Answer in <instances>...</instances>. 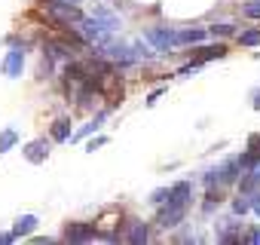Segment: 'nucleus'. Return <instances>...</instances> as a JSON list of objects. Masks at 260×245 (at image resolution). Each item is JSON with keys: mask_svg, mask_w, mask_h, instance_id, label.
Returning a JSON list of instances; mask_svg holds the SVG:
<instances>
[{"mask_svg": "<svg viewBox=\"0 0 260 245\" xmlns=\"http://www.w3.org/2000/svg\"><path fill=\"white\" fill-rule=\"evenodd\" d=\"M119 28V19L110 16V13H98L95 19H80V34L89 40V43H104L113 31Z\"/></svg>", "mask_w": 260, "mask_h": 245, "instance_id": "obj_1", "label": "nucleus"}, {"mask_svg": "<svg viewBox=\"0 0 260 245\" xmlns=\"http://www.w3.org/2000/svg\"><path fill=\"white\" fill-rule=\"evenodd\" d=\"M92 89L101 92L110 104H119V101H122V83H119V77L110 74V71H101L98 77H92Z\"/></svg>", "mask_w": 260, "mask_h": 245, "instance_id": "obj_2", "label": "nucleus"}, {"mask_svg": "<svg viewBox=\"0 0 260 245\" xmlns=\"http://www.w3.org/2000/svg\"><path fill=\"white\" fill-rule=\"evenodd\" d=\"M184 218H187V205H181V202H169V205H166V208L159 211L156 224L169 230V227H178V224H181Z\"/></svg>", "mask_w": 260, "mask_h": 245, "instance_id": "obj_3", "label": "nucleus"}, {"mask_svg": "<svg viewBox=\"0 0 260 245\" xmlns=\"http://www.w3.org/2000/svg\"><path fill=\"white\" fill-rule=\"evenodd\" d=\"M98 233L92 224H83V221H74L64 227V242H92Z\"/></svg>", "mask_w": 260, "mask_h": 245, "instance_id": "obj_4", "label": "nucleus"}, {"mask_svg": "<svg viewBox=\"0 0 260 245\" xmlns=\"http://www.w3.org/2000/svg\"><path fill=\"white\" fill-rule=\"evenodd\" d=\"M119 218H122V211H119V208H107V211L92 224V227H95V233H101L104 239H113V233H110V230L119 224Z\"/></svg>", "mask_w": 260, "mask_h": 245, "instance_id": "obj_5", "label": "nucleus"}, {"mask_svg": "<svg viewBox=\"0 0 260 245\" xmlns=\"http://www.w3.org/2000/svg\"><path fill=\"white\" fill-rule=\"evenodd\" d=\"M147 40L159 49H169V46H178V31H166V28H150L147 31Z\"/></svg>", "mask_w": 260, "mask_h": 245, "instance_id": "obj_6", "label": "nucleus"}, {"mask_svg": "<svg viewBox=\"0 0 260 245\" xmlns=\"http://www.w3.org/2000/svg\"><path fill=\"white\" fill-rule=\"evenodd\" d=\"M46 157H49V144H46V138H37V141L25 144V160H28V163L40 166V163H46Z\"/></svg>", "mask_w": 260, "mask_h": 245, "instance_id": "obj_7", "label": "nucleus"}, {"mask_svg": "<svg viewBox=\"0 0 260 245\" xmlns=\"http://www.w3.org/2000/svg\"><path fill=\"white\" fill-rule=\"evenodd\" d=\"M25 68V49H10L7 58H4V74L7 77H19Z\"/></svg>", "mask_w": 260, "mask_h": 245, "instance_id": "obj_8", "label": "nucleus"}, {"mask_svg": "<svg viewBox=\"0 0 260 245\" xmlns=\"http://www.w3.org/2000/svg\"><path fill=\"white\" fill-rule=\"evenodd\" d=\"M190 196H193L190 181H178L175 187H169V199H166V202H181V205H187V202H190Z\"/></svg>", "mask_w": 260, "mask_h": 245, "instance_id": "obj_9", "label": "nucleus"}, {"mask_svg": "<svg viewBox=\"0 0 260 245\" xmlns=\"http://www.w3.org/2000/svg\"><path fill=\"white\" fill-rule=\"evenodd\" d=\"M147 239H150V230H147V224H141V221H132V224H128V236H125V242L141 245V242H147Z\"/></svg>", "mask_w": 260, "mask_h": 245, "instance_id": "obj_10", "label": "nucleus"}, {"mask_svg": "<svg viewBox=\"0 0 260 245\" xmlns=\"http://www.w3.org/2000/svg\"><path fill=\"white\" fill-rule=\"evenodd\" d=\"M46 52H49V58H71L77 49H74L68 40H49V43H46Z\"/></svg>", "mask_w": 260, "mask_h": 245, "instance_id": "obj_11", "label": "nucleus"}, {"mask_svg": "<svg viewBox=\"0 0 260 245\" xmlns=\"http://www.w3.org/2000/svg\"><path fill=\"white\" fill-rule=\"evenodd\" d=\"M34 227H37V218H34V215H22V218L16 221V227H13V239L34 233Z\"/></svg>", "mask_w": 260, "mask_h": 245, "instance_id": "obj_12", "label": "nucleus"}, {"mask_svg": "<svg viewBox=\"0 0 260 245\" xmlns=\"http://www.w3.org/2000/svg\"><path fill=\"white\" fill-rule=\"evenodd\" d=\"M205 40V28H187L178 31V43H202Z\"/></svg>", "mask_w": 260, "mask_h": 245, "instance_id": "obj_13", "label": "nucleus"}, {"mask_svg": "<svg viewBox=\"0 0 260 245\" xmlns=\"http://www.w3.org/2000/svg\"><path fill=\"white\" fill-rule=\"evenodd\" d=\"M226 55V46H205V49H199V58H196V65H202V62H211V58H223Z\"/></svg>", "mask_w": 260, "mask_h": 245, "instance_id": "obj_14", "label": "nucleus"}, {"mask_svg": "<svg viewBox=\"0 0 260 245\" xmlns=\"http://www.w3.org/2000/svg\"><path fill=\"white\" fill-rule=\"evenodd\" d=\"M52 138L55 141H68L71 138V119H55L52 122Z\"/></svg>", "mask_w": 260, "mask_h": 245, "instance_id": "obj_15", "label": "nucleus"}, {"mask_svg": "<svg viewBox=\"0 0 260 245\" xmlns=\"http://www.w3.org/2000/svg\"><path fill=\"white\" fill-rule=\"evenodd\" d=\"M104 116H107V110H101V113H98V116H95V119H92V122H86V126H83V129H80V132H74V135H71V138H86V135H92V132H95V129H98V126H101V122H104Z\"/></svg>", "mask_w": 260, "mask_h": 245, "instance_id": "obj_16", "label": "nucleus"}, {"mask_svg": "<svg viewBox=\"0 0 260 245\" xmlns=\"http://www.w3.org/2000/svg\"><path fill=\"white\" fill-rule=\"evenodd\" d=\"M16 141H19V132H16V129H7V132H0V154L13 150V147H16Z\"/></svg>", "mask_w": 260, "mask_h": 245, "instance_id": "obj_17", "label": "nucleus"}, {"mask_svg": "<svg viewBox=\"0 0 260 245\" xmlns=\"http://www.w3.org/2000/svg\"><path fill=\"white\" fill-rule=\"evenodd\" d=\"M260 187V169L254 166L251 172H248V178H242V193H251V190H257Z\"/></svg>", "mask_w": 260, "mask_h": 245, "instance_id": "obj_18", "label": "nucleus"}, {"mask_svg": "<svg viewBox=\"0 0 260 245\" xmlns=\"http://www.w3.org/2000/svg\"><path fill=\"white\" fill-rule=\"evenodd\" d=\"M239 43H242V46H257V43H260V31H257V28L242 31V34H239Z\"/></svg>", "mask_w": 260, "mask_h": 245, "instance_id": "obj_19", "label": "nucleus"}, {"mask_svg": "<svg viewBox=\"0 0 260 245\" xmlns=\"http://www.w3.org/2000/svg\"><path fill=\"white\" fill-rule=\"evenodd\" d=\"M248 208H251V199H248V196H239V199L233 202V211H236V215H245Z\"/></svg>", "mask_w": 260, "mask_h": 245, "instance_id": "obj_20", "label": "nucleus"}, {"mask_svg": "<svg viewBox=\"0 0 260 245\" xmlns=\"http://www.w3.org/2000/svg\"><path fill=\"white\" fill-rule=\"evenodd\" d=\"M208 34H214V37H217V34H220V37H226V34H233V25H211V28H208Z\"/></svg>", "mask_w": 260, "mask_h": 245, "instance_id": "obj_21", "label": "nucleus"}, {"mask_svg": "<svg viewBox=\"0 0 260 245\" xmlns=\"http://www.w3.org/2000/svg\"><path fill=\"white\" fill-rule=\"evenodd\" d=\"M166 199H169V187H159V190H153V196H150V202H156V205L166 202Z\"/></svg>", "mask_w": 260, "mask_h": 245, "instance_id": "obj_22", "label": "nucleus"}, {"mask_svg": "<svg viewBox=\"0 0 260 245\" xmlns=\"http://www.w3.org/2000/svg\"><path fill=\"white\" fill-rule=\"evenodd\" d=\"M245 16H248V19H260V0H257V4H248V7H245Z\"/></svg>", "mask_w": 260, "mask_h": 245, "instance_id": "obj_23", "label": "nucleus"}, {"mask_svg": "<svg viewBox=\"0 0 260 245\" xmlns=\"http://www.w3.org/2000/svg\"><path fill=\"white\" fill-rule=\"evenodd\" d=\"M104 144H107V138H92L86 150H92V154H95V150H98V147H104Z\"/></svg>", "mask_w": 260, "mask_h": 245, "instance_id": "obj_24", "label": "nucleus"}, {"mask_svg": "<svg viewBox=\"0 0 260 245\" xmlns=\"http://www.w3.org/2000/svg\"><path fill=\"white\" fill-rule=\"evenodd\" d=\"M248 147H251V150H257V154H260V135H251V138H248Z\"/></svg>", "mask_w": 260, "mask_h": 245, "instance_id": "obj_25", "label": "nucleus"}, {"mask_svg": "<svg viewBox=\"0 0 260 245\" xmlns=\"http://www.w3.org/2000/svg\"><path fill=\"white\" fill-rule=\"evenodd\" d=\"M251 208H254V211L260 215V193H257V196H251Z\"/></svg>", "mask_w": 260, "mask_h": 245, "instance_id": "obj_26", "label": "nucleus"}, {"mask_svg": "<svg viewBox=\"0 0 260 245\" xmlns=\"http://www.w3.org/2000/svg\"><path fill=\"white\" fill-rule=\"evenodd\" d=\"M49 4H74V7H77L80 0H49Z\"/></svg>", "mask_w": 260, "mask_h": 245, "instance_id": "obj_27", "label": "nucleus"}, {"mask_svg": "<svg viewBox=\"0 0 260 245\" xmlns=\"http://www.w3.org/2000/svg\"><path fill=\"white\" fill-rule=\"evenodd\" d=\"M0 242H13V233H0Z\"/></svg>", "mask_w": 260, "mask_h": 245, "instance_id": "obj_28", "label": "nucleus"}, {"mask_svg": "<svg viewBox=\"0 0 260 245\" xmlns=\"http://www.w3.org/2000/svg\"><path fill=\"white\" fill-rule=\"evenodd\" d=\"M254 107H257V110H260V89H257V92H254Z\"/></svg>", "mask_w": 260, "mask_h": 245, "instance_id": "obj_29", "label": "nucleus"}]
</instances>
